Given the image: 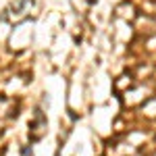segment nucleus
Listing matches in <instances>:
<instances>
[{
	"instance_id": "1",
	"label": "nucleus",
	"mask_w": 156,
	"mask_h": 156,
	"mask_svg": "<svg viewBox=\"0 0 156 156\" xmlns=\"http://www.w3.org/2000/svg\"><path fill=\"white\" fill-rule=\"evenodd\" d=\"M21 156H34V154H31L29 148H23V150H21Z\"/></svg>"
}]
</instances>
